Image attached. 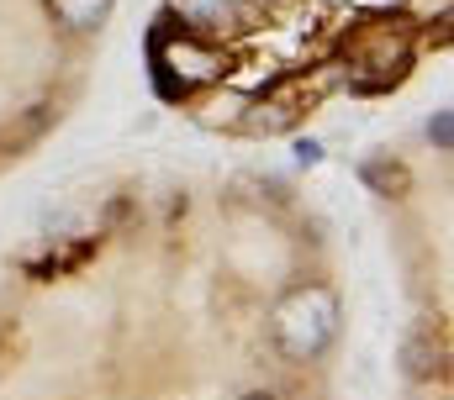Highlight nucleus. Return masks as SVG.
<instances>
[{"mask_svg": "<svg viewBox=\"0 0 454 400\" xmlns=\"http://www.w3.org/2000/svg\"><path fill=\"white\" fill-rule=\"evenodd\" d=\"M339 296L328 285H296L291 296H280L270 316V337L280 348V358L291 364H317L333 342H339Z\"/></svg>", "mask_w": 454, "mask_h": 400, "instance_id": "obj_2", "label": "nucleus"}, {"mask_svg": "<svg viewBox=\"0 0 454 400\" xmlns=\"http://www.w3.org/2000/svg\"><path fill=\"white\" fill-rule=\"evenodd\" d=\"M169 11H175V21L185 32H196L207 42H223V48L259 27V5L254 0H169Z\"/></svg>", "mask_w": 454, "mask_h": 400, "instance_id": "obj_4", "label": "nucleus"}, {"mask_svg": "<svg viewBox=\"0 0 454 400\" xmlns=\"http://www.w3.org/2000/svg\"><path fill=\"white\" fill-rule=\"evenodd\" d=\"M296 164H307V169L323 164V142L317 137H296Z\"/></svg>", "mask_w": 454, "mask_h": 400, "instance_id": "obj_9", "label": "nucleus"}, {"mask_svg": "<svg viewBox=\"0 0 454 400\" xmlns=\"http://www.w3.org/2000/svg\"><path fill=\"white\" fill-rule=\"evenodd\" d=\"M148 69H153L159 96L185 100L191 90H207V85L227 80V48L185 32L175 21V11H159V21L148 32Z\"/></svg>", "mask_w": 454, "mask_h": 400, "instance_id": "obj_1", "label": "nucleus"}, {"mask_svg": "<svg viewBox=\"0 0 454 400\" xmlns=\"http://www.w3.org/2000/svg\"><path fill=\"white\" fill-rule=\"evenodd\" d=\"M402 374L418 380V385H428V380L444 374V342L434 337L428 321H418V327L407 332V342H402Z\"/></svg>", "mask_w": 454, "mask_h": 400, "instance_id": "obj_5", "label": "nucleus"}, {"mask_svg": "<svg viewBox=\"0 0 454 400\" xmlns=\"http://www.w3.org/2000/svg\"><path fill=\"white\" fill-rule=\"evenodd\" d=\"M359 180H364L375 196H407V185H412V174H407L396 158H386V153L364 158V164H359Z\"/></svg>", "mask_w": 454, "mask_h": 400, "instance_id": "obj_7", "label": "nucleus"}, {"mask_svg": "<svg viewBox=\"0 0 454 400\" xmlns=\"http://www.w3.org/2000/svg\"><path fill=\"white\" fill-rule=\"evenodd\" d=\"M243 400H275V396H270V390H248Z\"/></svg>", "mask_w": 454, "mask_h": 400, "instance_id": "obj_10", "label": "nucleus"}, {"mask_svg": "<svg viewBox=\"0 0 454 400\" xmlns=\"http://www.w3.org/2000/svg\"><path fill=\"white\" fill-rule=\"evenodd\" d=\"M428 142H434L439 153H450L454 148V111L450 105H439V111L428 116Z\"/></svg>", "mask_w": 454, "mask_h": 400, "instance_id": "obj_8", "label": "nucleus"}, {"mask_svg": "<svg viewBox=\"0 0 454 400\" xmlns=\"http://www.w3.org/2000/svg\"><path fill=\"white\" fill-rule=\"evenodd\" d=\"M254 5H259V11H264V5H280V0H254Z\"/></svg>", "mask_w": 454, "mask_h": 400, "instance_id": "obj_11", "label": "nucleus"}, {"mask_svg": "<svg viewBox=\"0 0 454 400\" xmlns=\"http://www.w3.org/2000/svg\"><path fill=\"white\" fill-rule=\"evenodd\" d=\"M343 58H348L343 85H348L354 96L391 90V85L412 69V27H407V21L380 16V21H370V27H359V32L348 37Z\"/></svg>", "mask_w": 454, "mask_h": 400, "instance_id": "obj_3", "label": "nucleus"}, {"mask_svg": "<svg viewBox=\"0 0 454 400\" xmlns=\"http://www.w3.org/2000/svg\"><path fill=\"white\" fill-rule=\"evenodd\" d=\"M112 5H116V0H48L53 21H59L64 32H74V37L101 32V27H106V16H112Z\"/></svg>", "mask_w": 454, "mask_h": 400, "instance_id": "obj_6", "label": "nucleus"}]
</instances>
